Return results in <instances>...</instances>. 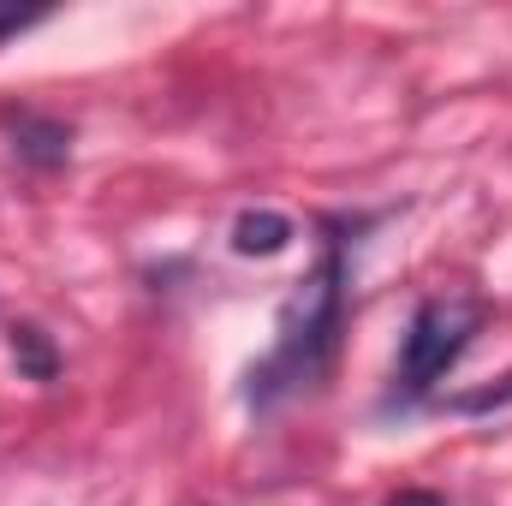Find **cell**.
Instances as JSON below:
<instances>
[{
    "mask_svg": "<svg viewBox=\"0 0 512 506\" xmlns=\"http://www.w3.org/2000/svg\"><path fill=\"white\" fill-rule=\"evenodd\" d=\"M233 245L245 256H274L292 245V221L286 215H274V209H251V215H239V227H233Z\"/></svg>",
    "mask_w": 512,
    "mask_h": 506,
    "instance_id": "obj_3",
    "label": "cell"
},
{
    "mask_svg": "<svg viewBox=\"0 0 512 506\" xmlns=\"http://www.w3.org/2000/svg\"><path fill=\"white\" fill-rule=\"evenodd\" d=\"M477 328H483V304H471V298H429V304H417V316L405 328V346H399V370H393V405L429 399L435 381L465 358Z\"/></svg>",
    "mask_w": 512,
    "mask_h": 506,
    "instance_id": "obj_2",
    "label": "cell"
},
{
    "mask_svg": "<svg viewBox=\"0 0 512 506\" xmlns=\"http://www.w3.org/2000/svg\"><path fill=\"white\" fill-rule=\"evenodd\" d=\"M12 352L30 364V376H42V381L54 376V352L42 346V334H36V328H18V334H12Z\"/></svg>",
    "mask_w": 512,
    "mask_h": 506,
    "instance_id": "obj_4",
    "label": "cell"
},
{
    "mask_svg": "<svg viewBox=\"0 0 512 506\" xmlns=\"http://www.w3.org/2000/svg\"><path fill=\"white\" fill-rule=\"evenodd\" d=\"M393 506H447V501H441V495H429V489H405Z\"/></svg>",
    "mask_w": 512,
    "mask_h": 506,
    "instance_id": "obj_7",
    "label": "cell"
},
{
    "mask_svg": "<svg viewBox=\"0 0 512 506\" xmlns=\"http://www.w3.org/2000/svg\"><path fill=\"white\" fill-rule=\"evenodd\" d=\"M512 387H489V393H465V399H453L459 411H489V405H507Z\"/></svg>",
    "mask_w": 512,
    "mask_h": 506,
    "instance_id": "obj_5",
    "label": "cell"
},
{
    "mask_svg": "<svg viewBox=\"0 0 512 506\" xmlns=\"http://www.w3.org/2000/svg\"><path fill=\"white\" fill-rule=\"evenodd\" d=\"M36 18H42V12H18V6H0V42H6V36H18V30H30Z\"/></svg>",
    "mask_w": 512,
    "mask_h": 506,
    "instance_id": "obj_6",
    "label": "cell"
},
{
    "mask_svg": "<svg viewBox=\"0 0 512 506\" xmlns=\"http://www.w3.org/2000/svg\"><path fill=\"white\" fill-rule=\"evenodd\" d=\"M340 328H346V245L328 239L316 274L304 280V292L292 298V310H286V322H280L274 352L251 370L256 405H274L280 393H298V387H310V381L328 376L334 346H340Z\"/></svg>",
    "mask_w": 512,
    "mask_h": 506,
    "instance_id": "obj_1",
    "label": "cell"
}]
</instances>
